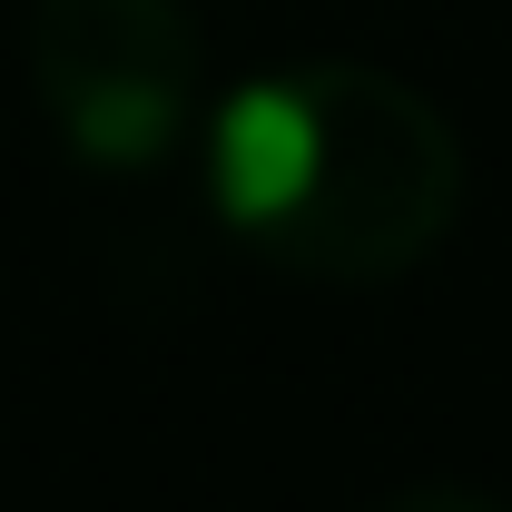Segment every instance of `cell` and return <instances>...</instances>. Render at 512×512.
Here are the masks:
<instances>
[{
    "mask_svg": "<svg viewBox=\"0 0 512 512\" xmlns=\"http://www.w3.org/2000/svg\"><path fill=\"white\" fill-rule=\"evenodd\" d=\"M207 197L266 266L316 286H384L453 237L463 128L375 60H296L217 99Z\"/></svg>",
    "mask_w": 512,
    "mask_h": 512,
    "instance_id": "6da1fadb",
    "label": "cell"
},
{
    "mask_svg": "<svg viewBox=\"0 0 512 512\" xmlns=\"http://www.w3.org/2000/svg\"><path fill=\"white\" fill-rule=\"evenodd\" d=\"M30 89L79 168H158L197 119L207 40L188 0H30Z\"/></svg>",
    "mask_w": 512,
    "mask_h": 512,
    "instance_id": "7a4b0ae2",
    "label": "cell"
},
{
    "mask_svg": "<svg viewBox=\"0 0 512 512\" xmlns=\"http://www.w3.org/2000/svg\"><path fill=\"white\" fill-rule=\"evenodd\" d=\"M375 512H512L503 493H473V483H404V493H384Z\"/></svg>",
    "mask_w": 512,
    "mask_h": 512,
    "instance_id": "3957f363",
    "label": "cell"
}]
</instances>
